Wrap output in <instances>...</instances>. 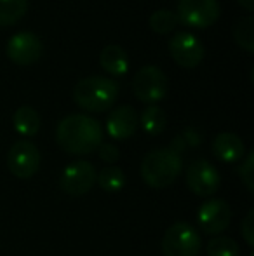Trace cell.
I'll list each match as a JSON object with an SVG mask.
<instances>
[{
  "label": "cell",
  "instance_id": "26",
  "mask_svg": "<svg viewBox=\"0 0 254 256\" xmlns=\"http://www.w3.org/2000/svg\"><path fill=\"white\" fill-rule=\"evenodd\" d=\"M239 4H241V7H244L248 12H251L254 9V0H239Z\"/></svg>",
  "mask_w": 254,
  "mask_h": 256
},
{
  "label": "cell",
  "instance_id": "20",
  "mask_svg": "<svg viewBox=\"0 0 254 256\" xmlns=\"http://www.w3.org/2000/svg\"><path fill=\"white\" fill-rule=\"evenodd\" d=\"M234 40L246 52H254V20L251 16L237 21L234 26Z\"/></svg>",
  "mask_w": 254,
  "mask_h": 256
},
{
  "label": "cell",
  "instance_id": "1",
  "mask_svg": "<svg viewBox=\"0 0 254 256\" xmlns=\"http://www.w3.org/2000/svg\"><path fill=\"white\" fill-rule=\"evenodd\" d=\"M56 142L66 154L89 155L103 143L101 126L89 115H68L58 124Z\"/></svg>",
  "mask_w": 254,
  "mask_h": 256
},
{
  "label": "cell",
  "instance_id": "24",
  "mask_svg": "<svg viewBox=\"0 0 254 256\" xmlns=\"http://www.w3.org/2000/svg\"><path fill=\"white\" fill-rule=\"evenodd\" d=\"M241 236H242V239L246 240V244H248L249 248L254 246V211H253V209L244 216V220H242Z\"/></svg>",
  "mask_w": 254,
  "mask_h": 256
},
{
  "label": "cell",
  "instance_id": "17",
  "mask_svg": "<svg viewBox=\"0 0 254 256\" xmlns=\"http://www.w3.org/2000/svg\"><path fill=\"white\" fill-rule=\"evenodd\" d=\"M139 124H141L143 131L150 136H157L160 132H164L167 126V117L164 114L162 108H159L157 104H150L148 108H145L139 117Z\"/></svg>",
  "mask_w": 254,
  "mask_h": 256
},
{
  "label": "cell",
  "instance_id": "5",
  "mask_svg": "<svg viewBox=\"0 0 254 256\" xmlns=\"http://www.w3.org/2000/svg\"><path fill=\"white\" fill-rule=\"evenodd\" d=\"M169 82L160 68L143 66L132 78V92L143 103L155 104L157 102L166 98Z\"/></svg>",
  "mask_w": 254,
  "mask_h": 256
},
{
  "label": "cell",
  "instance_id": "18",
  "mask_svg": "<svg viewBox=\"0 0 254 256\" xmlns=\"http://www.w3.org/2000/svg\"><path fill=\"white\" fill-rule=\"evenodd\" d=\"M28 0H0V26H12L24 18Z\"/></svg>",
  "mask_w": 254,
  "mask_h": 256
},
{
  "label": "cell",
  "instance_id": "21",
  "mask_svg": "<svg viewBox=\"0 0 254 256\" xmlns=\"http://www.w3.org/2000/svg\"><path fill=\"white\" fill-rule=\"evenodd\" d=\"M178 24V16L169 9H160L150 16V28H152L155 34L166 35L169 32H173Z\"/></svg>",
  "mask_w": 254,
  "mask_h": 256
},
{
  "label": "cell",
  "instance_id": "8",
  "mask_svg": "<svg viewBox=\"0 0 254 256\" xmlns=\"http://www.w3.org/2000/svg\"><path fill=\"white\" fill-rule=\"evenodd\" d=\"M40 152L31 142H17L7 154V168L16 178L28 180L40 169Z\"/></svg>",
  "mask_w": 254,
  "mask_h": 256
},
{
  "label": "cell",
  "instance_id": "12",
  "mask_svg": "<svg viewBox=\"0 0 254 256\" xmlns=\"http://www.w3.org/2000/svg\"><path fill=\"white\" fill-rule=\"evenodd\" d=\"M44 52V44L40 37L31 32H21L16 34L7 44V56L12 63L19 66H28V64L37 63Z\"/></svg>",
  "mask_w": 254,
  "mask_h": 256
},
{
  "label": "cell",
  "instance_id": "7",
  "mask_svg": "<svg viewBox=\"0 0 254 256\" xmlns=\"http://www.w3.org/2000/svg\"><path fill=\"white\" fill-rule=\"evenodd\" d=\"M96 169L91 162L77 160L66 166L59 180V186L66 196L70 197H82L94 186L96 183Z\"/></svg>",
  "mask_w": 254,
  "mask_h": 256
},
{
  "label": "cell",
  "instance_id": "11",
  "mask_svg": "<svg viewBox=\"0 0 254 256\" xmlns=\"http://www.w3.org/2000/svg\"><path fill=\"white\" fill-rule=\"evenodd\" d=\"M169 54L176 64L183 68H197L204 60V46L195 35L181 32L169 40Z\"/></svg>",
  "mask_w": 254,
  "mask_h": 256
},
{
  "label": "cell",
  "instance_id": "19",
  "mask_svg": "<svg viewBox=\"0 0 254 256\" xmlns=\"http://www.w3.org/2000/svg\"><path fill=\"white\" fill-rule=\"evenodd\" d=\"M96 182L99 183L105 192L108 194H117L124 188L126 185V174L120 168H115V166H108V168L101 169V172L98 174Z\"/></svg>",
  "mask_w": 254,
  "mask_h": 256
},
{
  "label": "cell",
  "instance_id": "2",
  "mask_svg": "<svg viewBox=\"0 0 254 256\" xmlns=\"http://www.w3.org/2000/svg\"><path fill=\"white\" fill-rule=\"evenodd\" d=\"M119 98V86L108 77L92 75L78 80L73 88V100L82 110L101 114L115 104Z\"/></svg>",
  "mask_w": 254,
  "mask_h": 256
},
{
  "label": "cell",
  "instance_id": "23",
  "mask_svg": "<svg viewBox=\"0 0 254 256\" xmlns=\"http://www.w3.org/2000/svg\"><path fill=\"white\" fill-rule=\"evenodd\" d=\"M239 176H241L248 192H254V152H249L244 157V160L241 162Z\"/></svg>",
  "mask_w": 254,
  "mask_h": 256
},
{
  "label": "cell",
  "instance_id": "16",
  "mask_svg": "<svg viewBox=\"0 0 254 256\" xmlns=\"http://www.w3.org/2000/svg\"><path fill=\"white\" fill-rule=\"evenodd\" d=\"M14 129L19 132L21 136H26V138H33L40 131V115L35 108L31 106H21L16 110L12 117Z\"/></svg>",
  "mask_w": 254,
  "mask_h": 256
},
{
  "label": "cell",
  "instance_id": "10",
  "mask_svg": "<svg viewBox=\"0 0 254 256\" xmlns=\"http://www.w3.org/2000/svg\"><path fill=\"white\" fill-rule=\"evenodd\" d=\"M232 209L225 200L209 199L199 208L197 212V223L199 228L207 236H218L225 232L230 225Z\"/></svg>",
  "mask_w": 254,
  "mask_h": 256
},
{
  "label": "cell",
  "instance_id": "6",
  "mask_svg": "<svg viewBox=\"0 0 254 256\" xmlns=\"http://www.w3.org/2000/svg\"><path fill=\"white\" fill-rule=\"evenodd\" d=\"M178 21L192 28H207L218 21L221 7L218 0H180Z\"/></svg>",
  "mask_w": 254,
  "mask_h": 256
},
{
  "label": "cell",
  "instance_id": "22",
  "mask_svg": "<svg viewBox=\"0 0 254 256\" xmlns=\"http://www.w3.org/2000/svg\"><path fill=\"white\" fill-rule=\"evenodd\" d=\"M239 246L230 237H214L207 244V256H239Z\"/></svg>",
  "mask_w": 254,
  "mask_h": 256
},
{
  "label": "cell",
  "instance_id": "3",
  "mask_svg": "<svg viewBox=\"0 0 254 256\" xmlns=\"http://www.w3.org/2000/svg\"><path fill=\"white\" fill-rule=\"evenodd\" d=\"M183 171L181 155L171 148H157L145 155L141 162V178L152 188L171 186Z\"/></svg>",
  "mask_w": 254,
  "mask_h": 256
},
{
  "label": "cell",
  "instance_id": "4",
  "mask_svg": "<svg viewBox=\"0 0 254 256\" xmlns=\"http://www.w3.org/2000/svg\"><path fill=\"white\" fill-rule=\"evenodd\" d=\"M200 237L192 225L178 222L166 230L162 239L164 256H199Z\"/></svg>",
  "mask_w": 254,
  "mask_h": 256
},
{
  "label": "cell",
  "instance_id": "14",
  "mask_svg": "<svg viewBox=\"0 0 254 256\" xmlns=\"http://www.w3.org/2000/svg\"><path fill=\"white\" fill-rule=\"evenodd\" d=\"M211 150H213L214 157L218 160L227 162V164L242 160L246 154L242 140L239 136L232 134V132H221V134H218L214 138L213 145H211Z\"/></svg>",
  "mask_w": 254,
  "mask_h": 256
},
{
  "label": "cell",
  "instance_id": "9",
  "mask_svg": "<svg viewBox=\"0 0 254 256\" xmlns=\"http://www.w3.org/2000/svg\"><path fill=\"white\" fill-rule=\"evenodd\" d=\"M185 180H187V186L190 188V192L199 197H213L221 183L216 168L204 158L193 160L188 166Z\"/></svg>",
  "mask_w": 254,
  "mask_h": 256
},
{
  "label": "cell",
  "instance_id": "15",
  "mask_svg": "<svg viewBox=\"0 0 254 256\" xmlns=\"http://www.w3.org/2000/svg\"><path fill=\"white\" fill-rule=\"evenodd\" d=\"M99 64L105 72L115 77H122L129 70V56L120 46H106L99 54Z\"/></svg>",
  "mask_w": 254,
  "mask_h": 256
},
{
  "label": "cell",
  "instance_id": "13",
  "mask_svg": "<svg viewBox=\"0 0 254 256\" xmlns=\"http://www.w3.org/2000/svg\"><path fill=\"white\" fill-rule=\"evenodd\" d=\"M139 126V117L132 106H119L108 115L106 120V131L113 140H127L136 132Z\"/></svg>",
  "mask_w": 254,
  "mask_h": 256
},
{
  "label": "cell",
  "instance_id": "25",
  "mask_svg": "<svg viewBox=\"0 0 254 256\" xmlns=\"http://www.w3.org/2000/svg\"><path fill=\"white\" fill-rule=\"evenodd\" d=\"M98 154H99V158H101L103 162H106V164H115L120 157L119 148H117L115 145H112V143H101L98 148Z\"/></svg>",
  "mask_w": 254,
  "mask_h": 256
}]
</instances>
